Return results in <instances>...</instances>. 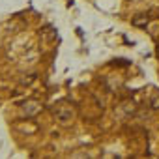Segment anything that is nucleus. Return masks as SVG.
<instances>
[{
  "mask_svg": "<svg viewBox=\"0 0 159 159\" xmlns=\"http://www.w3.org/2000/svg\"><path fill=\"white\" fill-rule=\"evenodd\" d=\"M51 111H52V114H54V118L56 120H60L62 124H67L69 120H73L75 118V105L71 103V101H67V99H60V101H56L52 107H51Z\"/></svg>",
  "mask_w": 159,
  "mask_h": 159,
  "instance_id": "1",
  "label": "nucleus"
},
{
  "mask_svg": "<svg viewBox=\"0 0 159 159\" xmlns=\"http://www.w3.org/2000/svg\"><path fill=\"white\" fill-rule=\"evenodd\" d=\"M21 109H23V112L26 114V118H32V116H36V114L43 109V105H41L38 99H26V101L21 105Z\"/></svg>",
  "mask_w": 159,
  "mask_h": 159,
  "instance_id": "2",
  "label": "nucleus"
},
{
  "mask_svg": "<svg viewBox=\"0 0 159 159\" xmlns=\"http://www.w3.org/2000/svg\"><path fill=\"white\" fill-rule=\"evenodd\" d=\"M150 23V15L148 13H139L131 19V25L137 26V28H146V25Z\"/></svg>",
  "mask_w": 159,
  "mask_h": 159,
  "instance_id": "3",
  "label": "nucleus"
},
{
  "mask_svg": "<svg viewBox=\"0 0 159 159\" xmlns=\"http://www.w3.org/2000/svg\"><path fill=\"white\" fill-rule=\"evenodd\" d=\"M150 107H152V109H159V92H155V94L152 96V99H150Z\"/></svg>",
  "mask_w": 159,
  "mask_h": 159,
  "instance_id": "4",
  "label": "nucleus"
}]
</instances>
